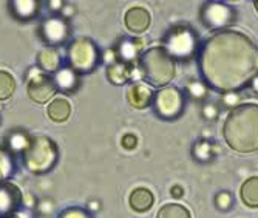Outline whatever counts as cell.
<instances>
[{"mask_svg":"<svg viewBox=\"0 0 258 218\" xmlns=\"http://www.w3.org/2000/svg\"><path fill=\"white\" fill-rule=\"evenodd\" d=\"M30 142H31V136L28 135L27 130H22V129L10 130L5 136V147L11 155L23 153L28 149Z\"/></svg>","mask_w":258,"mask_h":218,"instance_id":"cell-18","label":"cell"},{"mask_svg":"<svg viewBox=\"0 0 258 218\" xmlns=\"http://www.w3.org/2000/svg\"><path fill=\"white\" fill-rule=\"evenodd\" d=\"M221 101L224 105L227 107H232V108H235L240 105V102H243V94L241 91H235V93H226L221 96Z\"/></svg>","mask_w":258,"mask_h":218,"instance_id":"cell-30","label":"cell"},{"mask_svg":"<svg viewBox=\"0 0 258 218\" xmlns=\"http://www.w3.org/2000/svg\"><path fill=\"white\" fill-rule=\"evenodd\" d=\"M23 204V193L11 181L0 183V218L16 215Z\"/></svg>","mask_w":258,"mask_h":218,"instance_id":"cell-11","label":"cell"},{"mask_svg":"<svg viewBox=\"0 0 258 218\" xmlns=\"http://www.w3.org/2000/svg\"><path fill=\"white\" fill-rule=\"evenodd\" d=\"M46 115L48 118L53 121V123H65L68 121L70 115H72V104L67 98H54L50 104H48V108H46Z\"/></svg>","mask_w":258,"mask_h":218,"instance_id":"cell-20","label":"cell"},{"mask_svg":"<svg viewBox=\"0 0 258 218\" xmlns=\"http://www.w3.org/2000/svg\"><path fill=\"white\" fill-rule=\"evenodd\" d=\"M156 218H192V215H190V210L185 206L178 204V203H169V204H164L158 210Z\"/></svg>","mask_w":258,"mask_h":218,"instance_id":"cell-24","label":"cell"},{"mask_svg":"<svg viewBox=\"0 0 258 218\" xmlns=\"http://www.w3.org/2000/svg\"><path fill=\"white\" fill-rule=\"evenodd\" d=\"M128 203H130L132 210H135L136 213H144L153 207L155 197H153L152 190H149L146 187H138L130 193Z\"/></svg>","mask_w":258,"mask_h":218,"instance_id":"cell-19","label":"cell"},{"mask_svg":"<svg viewBox=\"0 0 258 218\" xmlns=\"http://www.w3.org/2000/svg\"><path fill=\"white\" fill-rule=\"evenodd\" d=\"M57 88L53 78L46 73H36L28 78L27 93L28 98L36 104H46L56 94Z\"/></svg>","mask_w":258,"mask_h":218,"instance_id":"cell-10","label":"cell"},{"mask_svg":"<svg viewBox=\"0 0 258 218\" xmlns=\"http://www.w3.org/2000/svg\"><path fill=\"white\" fill-rule=\"evenodd\" d=\"M223 138L238 153L258 152V104L244 102L232 108L224 121Z\"/></svg>","mask_w":258,"mask_h":218,"instance_id":"cell-2","label":"cell"},{"mask_svg":"<svg viewBox=\"0 0 258 218\" xmlns=\"http://www.w3.org/2000/svg\"><path fill=\"white\" fill-rule=\"evenodd\" d=\"M218 115H220V108H218V105L215 102H206L203 105V116H204V119L214 121V119L218 118Z\"/></svg>","mask_w":258,"mask_h":218,"instance_id":"cell-31","label":"cell"},{"mask_svg":"<svg viewBox=\"0 0 258 218\" xmlns=\"http://www.w3.org/2000/svg\"><path fill=\"white\" fill-rule=\"evenodd\" d=\"M198 71L210 90L241 91L258 78V45L237 30L217 31L200 46Z\"/></svg>","mask_w":258,"mask_h":218,"instance_id":"cell-1","label":"cell"},{"mask_svg":"<svg viewBox=\"0 0 258 218\" xmlns=\"http://www.w3.org/2000/svg\"><path fill=\"white\" fill-rule=\"evenodd\" d=\"M57 218H93V215L82 207H67L59 213Z\"/></svg>","mask_w":258,"mask_h":218,"instance_id":"cell-29","label":"cell"},{"mask_svg":"<svg viewBox=\"0 0 258 218\" xmlns=\"http://www.w3.org/2000/svg\"><path fill=\"white\" fill-rule=\"evenodd\" d=\"M170 193H172V197L173 198H181L182 195H184V189L181 187V186H173L172 189H170Z\"/></svg>","mask_w":258,"mask_h":218,"instance_id":"cell-34","label":"cell"},{"mask_svg":"<svg viewBox=\"0 0 258 218\" xmlns=\"http://www.w3.org/2000/svg\"><path fill=\"white\" fill-rule=\"evenodd\" d=\"M187 94L190 96L195 101H206L207 94H209V87L203 82V81H192L187 84L185 87Z\"/></svg>","mask_w":258,"mask_h":218,"instance_id":"cell-27","label":"cell"},{"mask_svg":"<svg viewBox=\"0 0 258 218\" xmlns=\"http://www.w3.org/2000/svg\"><path fill=\"white\" fill-rule=\"evenodd\" d=\"M164 50L169 56L176 61H190L200 51V40L198 34L189 25H176L167 31L162 37Z\"/></svg>","mask_w":258,"mask_h":218,"instance_id":"cell-5","label":"cell"},{"mask_svg":"<svg viewBox=\"0 0 258 218\" xmlns=\"http://www.w3.org/2000/svg\"><path fill=\"white\" fill-rule=\"evenodd\" d=\"M241 200L246 206L258 207V177H250L241 184Z\"/></svg>","mask_w":258,"mask_h":218,"instance_id":"cell-23","label":"cell"},{"mask_svg":"<svg viewBox=\"0 0 258 218\" xmlns=\"http://www.w3.org/2000/svg\"><path fill=\"white\" fill-rule=\"evenodd\" d=\"M68 65L79 75L93 73L101 62V51L98 45L88 37L73 39L67 46Z\"/></svg>","mask_w":258,"mask_h":218,"instance_id":"cell-6","label":"cell"},{"mask_svg":"<svg viewBox=\"0 0 258 218\" xmlns=\"http://www.w3.org/2000/svg\"><path fill=\"white\" fill-rule=\"evenodd\" d=\"M59 161L57 144L48 136H33L28 149L22 153V162L33 175H43L56 167Z\"/></svg>","mask_w":258,"mask_h":218,"instance_id":"cell-4","label":"cell"},{"mask_svg":"<svg viewBox=\"0 0 258 218\" xmlns=\"http://www.w3.org/2000/svg\"><path fill=\"white\" fill-rule=\"evenodd\" d=\"M155 91L146 82H135L127 88V101L133 108L143 110L153 104Z\"/></svg>","mask_w":258,"mask_h":218,"instance_id":"cell-13","label":"cell"},{"mask_svg":"<svg viewBox=\"0 0 258 218\" xmlns=\"http://www.w3.org/2000/svg\"><path fill=\"white\" fill-rule=\"evenodd\" d=\"M215 206L221 212H229L233 206V197L227 190H221L215 195Z\"/></svg>","mask_w":258,"mask_h":218,"instance_id":"cell-28","label":"cell"},{"mask_svg":"<svg viewBox=\"0 0 258 218\" xmlns=\"http://www.w3.org/2000/svg\"><path fill=\"white\" fill-rule=\"evenodd\" d=\"M253 7H255V10H256V13H258V0H255V2H253Z\"/></svg>","mask_w":258,"mask_h":218,"instance_id":"cell-39","label":"cell"},{"mask_svg":"<svg viewBox=\"0 0 258 218\" xmlns=\"http://www.w3.org/2000/svg\"><path fill=\"white\" fill-rule=\"evenodd\" d=\"M121 144H122V147L125 150H133V149H136V145H138V138L133 133H125L122 136V139H121Z\"/></svg>","mask_w":258,"mask_h":218,"instance_id":"cell-33","label":"cell"},{"mask_svg":"<svg viewBox=\"0 0 258 218\" xmlns=\"http://www.w3.org/2000/svg\"><path fill=\"white\" fill-rule=\"evenodd\" d=\"M23 204L25 206H36V201H34V198L30 195V193H27V195H23Z\"/></svg>","mask_w":258,"mask_h":218,"instance_id":"cell-35","label":"cell"},{"mask_svg":"<svg viewBox=\"0 0 258 218\" xmlns=\"http://www.w3.org/2000/svg\"><path fill=\"white\" fill-rule=\"evenodd\" d=\"M250 87H252V88H253V90H255V91L258 93V78H256V79H255V81L252 82V85H250Z\"/></svg>","mask_w":258,"mask_h":218,"instance_id":"cell-37","label":"cell"},{"mask_svg":"<svg viewBox=\"0 0 258 218\" xmlns=\"http://www.w3.org/2000/svg\"><path fill=\"white\" fill-rule=\"evenodd\" d=\"M10 218H25V216H23V215H22L20 212H17L16 215H13V216H10Z\"/></svg>","mask_w":258,"mask_h":218,"instance_id":"cell-38","label":"cell"},{"mask_svg":"<svg viewBox=\"0 0 258 218\" xmlns=\"http://www.w3.org/2000/svg\"><path fill=\"white\" fill-rule=\"evenodd\" d=\"M16 171L13 155L7 150L0 147V183H5L8 178L13 177Z\"/></svg>","mask_w":258,"mask_h":218,"instance_id":"cell-25","label":"cell"},{"mask_svg":"<svg viewBox=\"0 0 258 218\" xmlns=\"http://www.w3.org/2000/svg\"><path fill=\"white\" fill-rule=\"evenodd\" d=\"M70 33L72 31H70L67 19L60 16H51L43 19L39 27V36L42 42L50 48L65 45L67 40L70 39Z\"/></svg>","mask_w":258,"mask_h":218,"instance_id":"cell-9","label":"cell"},{"mask_svg":"<svg viewBox=\"0 0 258 218\" xmlns=\"http://www.w3.org/2000/svg\"><path fill=\"white\" fill-rule=\"evenodd\" d=\"M152 105L161 119L173 121L179 118L185 108V94L178 87L167 85L155 93Z\"/></svg>","mask_w":258,"mask_h":218,"instance_id":"cell-7","label":"cell"},{"mask_svg":"<svg viewBox=\"0 0 258 218\" xmlns=\"http://www.w3.org/2000/svg\"><path fill=\"white\" fill-rule=\"evenodd\" d=\"M36 61H37V67L43 73H46V75L59 71L62 67V58H60L59 51L56 50V48H50V46L42 48Z\"/></svg>","mask_w":258,"mask_h":218,"instance_id":"cell-17","label":"cell"},{"mask_svg":"<svg viewBox=\"0 0 258 218\" xmlns=\"http://www.w3.org/2000/svg\"><path fill=\"white\" fill-rule=\"evenodd\" d=\"M152 22L150 13L143 7H132L124 16V25L133 34H143L149 30Z\"/></svg>","mask_w":258,"mask_h":218,"instance_id":"cell-14","label":"cell"},{"mask_svg":"<svg viewBox=\"0 0 258 218\" xmlns=\"http://www.w3.org/2000/svg\"><path fill=\"white\" fill-rule=\"evenodd\" d=\"M105 73H107V79L113 85H125L127 82H130L133 79L135 68L132 65L124 64V62L114 61V62L107 65Z\"/></svg>","mask_w":258,"mask_h":218,"instance_id":"cell-16","label":"cell"},{"mask_svg":"<svg viewBox=\"0 0 258 218\" xmlns=\"http://www.w3.org/2000/svg\"><path fill=\"white\" fill-rule=\"evenodd\" d=\"M39 2H34V0H27V2H10V11L11 14L19 19V20H31L39 14Z\"/></svg>","mask_w":258,"mask_h":218,"instance_id":"cell-21","label":"cell"},{"mask_svg":"<svg viewBox=\"0 0 258 218\" xmlns=\"http://www.w3.org/2000/svg\"><path fill=\"white\" fill-rule=\"evenodd\" d=\"M144 53V39H133V37H124L116 46V61L124 62L127 65H135V62L139 61L141 54Z\"/></svg>","mask_w":258,"mask_h":218,"instance_id":"cell-12","label":"cell"},{"mask_svg":"<svg viewBox=\"0 0 258 218\" xmlns=\"http://www.w3.org/2000/svg\"><path fill=\"white\" fill-rule=\"evenodd\" d=\"M63 5H62V2H50V8L51 10H60Z\"/></svg>","mask_w":258,"mask_h":218,"instance_id":"cell-36","label":"cell"},{"mask_svg":"<svg viewBox=\"0 0 258 218\" xmlns=\"http://www.w3.org/2000/svg\"><path fill=\"white\" fill-rule=\"evenodd\" d=\"M36 209L40 215H50L53 210H54V204L51 200H40L37 204H36Z\"/></svg>","mask_w":258,"mask_h":218,"instance_id":"cell-32","label":"cell"},{"mask_svg":"<svg viewBox=\"0 0 258 218\" xmlns=\"http://www.w3.org/2000/svg\"><path fill=\"white\" fill-rule=\"evenodd\" d=\"M53 81L56 84L57 91L65 94H73L81 85L79 73H76L70 65H62L60 70L54 73Z\"/></svg>","mask_w":258,"mask_h":218,"instance_id":"cell-15","label":"cell"},{"mask_svg":"<svg viewBox=\"0 0 258 218\" xmlns=\"http://www.w3.org/2000/svg\"><path fill=\"white\" fill-rule=\"evenodd\" d=\"M218 153V149L217 145L212 144L207 139H200L194 144L192 147V155H194V159L201 162V164H207L209 161H212L214 156Z\"/></svg>","mask_w":258,"mask_h":218,"instance_id":"cell-22","label":"cell"},{"mask_svg":"<svg viewBox=\"0 0 258 218\" xmlns=\"http://www.w3.org/2000/svg\"><path fill=\"white\" fill-rule=\"evenodd\" d=\"M138 68L143 79L158 88L167 87L176 75V62L161 45L144 50L138 61Z\"/></svg>","mask_w":258,"mask_h":218,"instance_id":"cell-3","label":"cell"},{"mask_svg":"<svg viewBox=\"0 0 258 218\" xmlns=\"http://www.w3.org/2000/svg\"><path fill=\"white\" fill-rule=\"evenodd\" d=\"M16 90V81L8 71L0 70V101L10 99Z\"/></svg>","mask_w":258,"mask_h":218,"instance_id":"cell-26","label":"cell"},{"mask_svg":"<svg viewBox=\"0 0 258 218\" xmlns=\"http://www.w3.org/2000/svg\"><path fill=\"white\" fill-rule=\"evenodd\" d=\"M200 19L209 30H229L237 20V11L224 2H204L200 10Z\"/></svg>","mask_w":258,"mask_h":218,"instance_id":"cell-8","label":"cell"}]
</instances>
